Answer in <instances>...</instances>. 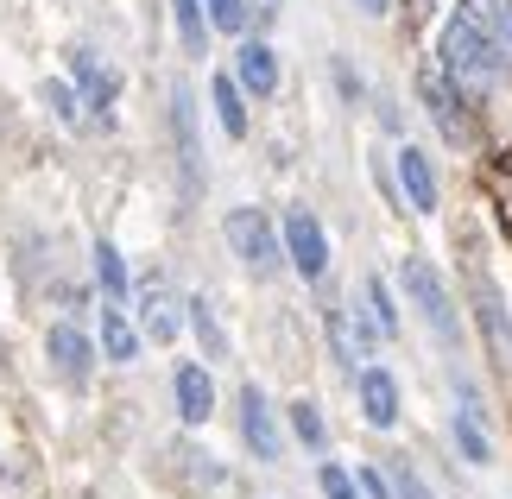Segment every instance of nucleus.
Here are the masks:
<instances>
[{
  "label": "nucleus",
  "mask_w": 512,
  "mask_h": 499,
  "mask_svg": "<svg viewBox=\"0 0 512 499\" xmlns=\"http://www.w3.org/2000/svg\"><path fill=\"white\" fill-rule=\"evenodd\" d=\"M76 83L89 89V108H108V102H114V76L95 64L89 51H76Z\"/></svg>",
  "instance_id": "nucleus-21"
},
{
  "label": "nucleus",
  "mask_w": 512,
  "mask_h": 499,
  "mask_svg": "<svg viewBox=\"0 0 512 499\" xmlns=\"http://www.w3.org/2000/svg\"><path fill=\"white\" fill-rule=\"evenodd\" d=\"M361 316L373 323V335H399V310H392V291H386V278H367L361 285Z\"/></svg>",
  "instance_id": "nucleus-19"
},
{
  "label": "nucleus",
  "mask_w": 512,
  "mask_h": 499,
  "mask_svg": "<svg viewBox=\"0 0 512 499\" xmlns=\"http://www.w3.org/2000/svg\"><path fill=\"white\" fill-rule=\"evenodd\" d=\"M222 234H228V253L241 259L253 278H272V272L285 266L279 228L266 222V209H228V215H222Z\"/></svg>",
  "instance_id": "nucleus-3"
},
{
  "label": "nucleus",
  "mask_w": 512,
  "mask_h": 499,
  "mask_svg": "<svg viewBox=\"0 0 512 499\" xmlns=\"http://www.w3.org/2000/svg\"><path fill=\"white\" fill-rule=\"evenodd\" d=\"M494 19H500V45L512 51V0H500V13H494Z\"/></svg>",
  "instance_id": "nucleus-31"
},
{
  "label": "nucleus",
  "mask_w": 512,
  "mask_h": 499,
  "mask_svg": "<svg viewBox=\"0 0 512 499\" xmlns=\"http://www.w3.org/2000/svg\"><path fill=\"white\" fill-rule=\"evenodd\" d=\"M361 499H392V481H386V468H361Z\"/></svg>",
  "instance_id": "nucleus-28"
},
{
  "label": "nucleus",
  "mask_w": 512,
  "mask_h": 499,
  "mask_svg": "<svg viewBox=\"0 0 512 499\" xmlns=\"http://www.w3.org/2000/svg\"><path fill=\"white\" fill-rule=\"evenodd\" d=\"M102 354H108L114 367L140 361V335H133V323H127V310H121V304H108V310H102Z\"/></svg>",
  "instance_id": "nucleus-16"
},
{
  "label": "nucleus",
  "mask_w": 512,
  "mask_h": 499,
  "mask_svg": "<svg viewBox=\"0 0 512 499\" xmlns=\"http://www.w3.org/2000/svg\"><path fill=\"white\" fill-rule=\"evenodd\" d=\"M241 436H247L253 462H279V417H272L260 386H241Z\"/></svg>",
  "instance_id": "nucleus-7"
},
{
  "label": "nucleus",
  "mask_w": 512,
  "mask_h": 499,
  "mask_svg": "<svg viewBox=\"0 0 512 499\" xmlns=\"http://www.w3.org/2000/svg\"><path fill=\"white\" fill-rule=\"evenodd\" d=\"M285 259L298 266V278L329 272V241H323V222L310 209H285Z\"/></svg>",
  "instance_id": "nucleus-6"
},
{
  "label": "nucleus",
  "mask_w": 512,
  "mask_h": 499,
  "mask_svg": "<svg viewBox=\"0 0 512 499\" xmlns=\"http://www.w3.org/2000/svg\"><path fill=\"white\" fill-rule=\"evenodd\" d=\"M203 13H209L215 32H241L247 26V0H203Z\"/></svg>",
  "instance_id": "nucleus-27"
},
{
  "label": "nucleus",
  "mask_w": 512,
  "mask_h": 499,
  "mask_svg": "<svg viewBox=\"0 0 512 499\" xmlns=\"http://www.w3.org/2000/svg\"><path fill=\"white\" fill-rule=\"evenodd\" d=\"M317 487H323L329 499H361V481H354L342 462H323V468H317Z\"/></svg>",
  "instance_id": "nucleus-26"
},
{
  "label": "nucleus",
  "mask_w": 512,
  "mask_h": 499,
  "mask_svg": "<svg viewBox=\"0 0 512 499\" xmlns=\"http://www.w3.org/2000/svg\"><path fill=\"white\" fill-rule=\"evenodd\" d=\"M456 449L468 455V462H494V443H487V430L475 424V411H456Z\"/></svg>",
  "instance_id": "nucleus-22"
},
{
  "label": "nucleus",
  "mask_w": 512,
  "mask_h": 499,
  "mask_svg": "<svg viewBox=\"0 0 512 499\" xmlns=\"http://www.w3.org/2000/svg\"><path fill=\"white\" fill-rule=\"evenodd\" d=\"M418 102L430 108V121H437V133L449 139V146H468V139H475V121H468L462 95H456V83H449L443 70H424L418 76Z\"/></svg>",
  "instance_id": "nucleus-4"
},
{
  "label": "nucleus",
  "mask_w": 512,
  "mask_h": 499,
  "mask_svg": "<svg viewBox=\"0 0 512 499\" xmlns=\"http://www.w3.org/2000/svg\"><path fill=\"white\" fill-rule=\"evenodd\" d=\"M354 386H361V417H367L373 430H392V424H399V379H392L386 367H361Z\"/></svg>",
  "instance_id": "nucleus-8"
},
{
  "label": "nucleus",
  "mask_w": 512,
  "mask_h": 499,
  "mask_svg": "<svg viewBox=\"0 0 512 499\" xmlns=\"http://www.w3.org/2000/svg\"><path fill=\"white\" fill-rule=\"evenodd\" d=\"M171 19H177V38H184V51L203 57V51H209V13H203V0H171Z\"/></svg>",
  "instance_id": "nucleus-18"
},
{
  "label": "nucleus",
  "mask_w": 512,
  "mask_h": 499,
  "mask_svg": "<svg viewBox=\"0 0 512 499\" xmlns=\"http://www.w3.org/2000/svg\"><path fill=\"white\" fill-rule=\"evenodd\" d=\"M500 0H462V19H481V26H494Z\"/></svg>",
  "instance_id": "nucleus-30"
},
{
  "label": "nucleus",
  "mask_w": 512,
  "mask_h": 499,
  "mask_svg": "<svg viewBox=\"0 0 512 499\" xmlns=\"http://www.w3.org/2000/svg\"><path fill=\"white\" fill-rule=\"evenodd\" d=\"M386 481H392V499H437V493L424 487V474L411 468L405 455H392V462H386Z\"/></svg>",
  "instance_id": "nucleus-23"
},
{
  "label": "nucleus",
  "mask_w": 512,
  "mask_h": 499,
  "mask_svg": "<svg viewBox=\"0 0 512 499\" xmlns=\"http://www.w3.org/2000/svg\"><path fill=\"white\" fill-rule=\"evenodd\" d=\"M475 310H481V323H487V342H494V354H500V367L512 373V316L500 310V291L487 285L481 272H475Z\"/></svg>",
  "instance_id": "nucleus-13"
},
{
  "label": "nucleus",
  "mask_w": 512,
  "mask_h": 499,
  "mask_svg": "<svg viewBox=\"0 0 512 499\" xmlns=\"http://www.w3.org/2000/svg\"><path fill=\"white\" fill-rule=\"evenodd\" d=\"M45 354L57 361V373H64V379H83V373H89V361H95L89 335L76 329V323H57V329L45 335Z\"/></svg>",
  "instance_id": "nucleus-11"
},
{
  "label": "nucleus",
  "mask_w": 512,
  "mask_h": 499,
  "mask_svg": "<svg viewBox=\"0 0 512 499\" xmlns=\"http://www.w3.org/2000/svg\"><path fill=\"white\" fill-rule=\"evenodd\" d=\"M329 335H336V361H342L348 373L367 361V342H373V323H367V316L336 310V316H329Z\"/></svg>",
  "instance_id": "nucleus-15"
},
{
  "label": "nucleus",
  "mask_w": 512,
  "mask_h": 499,
  "mask_svg": "<svg viewBox=\"0 0 512 499\" xmlns=\"http://www.w3.org/2000/svg\"><path fill=\"white\" fill-rule=\"evenodd\" d=\"M209 102H215V121H222L228 139H247V102H241V83H234V76H215Z\"/></svg>",
  "instance_id": "nucleus-17"
},
{
  "label": "nucleus",
  "mask_w": 512,
  "mask_h": 499,
  "mask_svg": "<svg viewBox=\"0 0 512 499\" xmlns=\"http://www.w3.org/2000/svg\"><path fill=\"white\" fill-rule=\"evenodd\" d=\"M399 184H405V196H411V209H418V215L437 209V171H430V158L418 146L399 152Z\"/></svg>",
  "instance_id": "nucleus-14"
},
{
  "label": "nucleus",
  "mask_w": 512,
  "mask_h": 499,
  "mask_svg": "<svg viewBox=\"0 0 512 499\" xmlns=\"http://www.w3.org/2000/svg\"><path fill=\"white\" fill-rule=\"evenodd\" d=\"M234 83H241L247 95H260V102H266V95L279 89V51L260 45V38H247V45L234 51Z\"/></svg>",
  "instance_id": "nucleus-10"
},
{
  "label": "nucleus",
  "mask_w": 512,
  "mask_h": 499,
  "mask_svg": "<svg viewBox=\"0 0 512 499\" xmlns=\"http://www.w3.org/2000/svg\"><path fill=\"white\" fill-rule=\"evenodd\" d=\"M171 139H177V171H184V196L203 190V139H196V95L177 83L171 89Z\"/></svg>",
  "instance_id": "nucleus-5"
},
{
  "label": "nucleus",
  "mask_w": 512,
  "mask_h": 499,
  "mask_svg": "<svg viewBox=\"0 0 512 499\" xmlns=\"http://www.w3.org/2000/svg\"><path fill=\"white\" fill-rule=\"evenodd\" d=\"M190 329H196V342H203V354L209 361H222L228 354V335H222V323H215V310H209V297H190Z\"/></svg>",
  "instance_id": "nucleus-20"
},
{
  "label": "nucleus",
  "mask_w": 512,
  "mask_h": 499,
  "mask_svg": "<svg viewBox=\"0 0 512 499\" xmlns=\"http://www.w3.org/2000/svg\"><path fill=\"white\" fill-rule=\"evenodd\" d=\"M291 430H298L304 449H323V417H317V405H310V398H298V405H291Z\"/></svg>",
  "instance_id": "nucleus-25"
},
{
  "label": "nucleus",
  "mask_w": 512,
  "mask_h": 499,
  "mask_svg": "<svg viewBox=\"0 0 512 499\" xmlns=\"http://www.w3.org/2000/svg\"><path fill=\"white\" fill-rule=\"evenodd\" d=\"M171 392H177V417L184 424H209V411H215V379L203 361H184L171 379Z\"/></svg>",
  "instance_id": "nucleus-9"
},
{
  "label": "nucleus",
  "mask_w": 512,
  "mask_h": 499,
  "mask_svg": "<svg viewBox=\"0 0 512 499\" xmlns=\"http://www.w3.org/2000/svg\"><path fill=\"white\" fill-rule=\"evenodd\" d=\"M443 76L462 83L468 95H487L506 76V45L481 19H449L443 26Z\"/></svg>",
  "instance_id": "nucleus-1"
},
{
  "label": "nucleus",
  "mask_w": 512,
  "mask_h": 499,
  "mask_svg": "<svg viewBox=\"0 0 512 499\" xmlns=\"http://www.w3.org/2000/svg\"><path fill=\"white\" fill-rule=\"evenodd\" d=\"M45 102L57 108V121H76V95H70L64 83H45Z\"/></svg>",
  "instance_id": "nucleus-29"
},
{
  "label": "nucleus",
  "mask_w": 512,
  "mask_h": 499,
  "mask_svg": "<svg viewBox=\"0 0 512 499\" xmlns=\"http://www.w3.org/2000/svg\"><path fill=\"white\" fill-rule=\"evenodd\" d=\"M361 13H367V19H386V13H392V0H361Z\"/></svg>",
  "instance_id": "nucleus-32"
},
{
  "label": "nucleus",
  "mask_w": 512,
  "mask_h": 499,
  "mask_svg": "<svg viewBox=\"0 0 512 499\" xmlns=\"http://www.w3.org/2000/svg\"><path fill=\"white\" fill-rule=\"evenodd\" d=\"M399 285H405V297L424 310V323H430V335L456 354L462 348V316H456V297H449V285L437 278V266L430 259H399Z\"/></svg>",
  "instance_id": "nucleus-2"
},
{
  "label": "nucleus",
  "mask_w": 512,
  "mask_h": 499,
  "mask_svg": "<svg viewBox=\"0 0 512 499\" xmlns=\"http://www.w3.org/2000/svg\"><path fill=\"white\" fill-rule=\"evenodd\" d=\"M95 278H102V285H108V297H114V304H121V297H127V259L114 253L108 241L95 247Z\"/></svg>",
  "instance_id": "nucleus-24"
},
{
  "label": "nucleus",
  "mask_w": 512,
  "mask_h": 499,
  "mask_svg": "<svg viewBox=\"0 0 512 499\" xmlns=\"http://www.w3.org/2000/svg\"><path fill=\"white\" fill-rule=\"evenodd\" d=\"M140 323L152 342H177V297L165 291V278H146L140 285Z\"/></svg>",
  "instance_id": "nucleus-12"
}]
</instances>
